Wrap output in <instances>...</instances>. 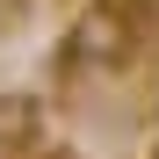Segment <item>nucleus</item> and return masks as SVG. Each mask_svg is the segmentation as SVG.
I'll use <instances>...</instances> for the list:
<instances>
[{
	"label": "nucleus",
	"instance_id": "f257e3e1",
	"mask_svg": "<svg viewBox=\"0 0 159 159\" xmlns=\"http://www.w3.org/2000/svg\"><path fill=\"white\" fill-rule=\"evenodd\" d=\"M159 29L152 0H80L65 36H58V72L65 80H116Z\"/></svg>",
	"mask_w": 159,
	"mask_h": 159
}]
</instances>
